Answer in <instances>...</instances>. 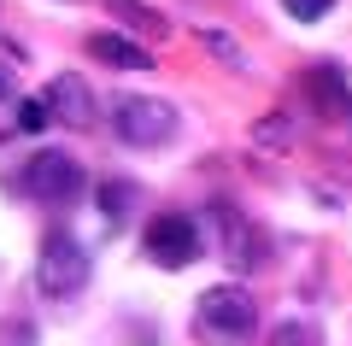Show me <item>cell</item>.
I'll use <instances>...</instances> for the list:
<instances>
[{
    "mask_svg": "<svg viewBox=\"0 0 352 346\" xmlns=\"http://www.w3.org/2000/svg\"><path fill=\"white\" fill-rule=\"evenodd\" d=\"M206 47H212L217 59H229V65H241V47H235V41H229V36H217V30H206Z\"/></svg>",
    "mask_w": 352,
    "mask_h": 346,
    "instance_id": "16",
    "label": "cell"
},
{
    "mask_svg": "<svg viewBox=\"0 0 352 346\" xmlns=\"http://www.w3.org/2000/svg\"><path fill=\"white\" fill-rule=\"evenodd\" d=\"M212 217H217V229H223V259L235 264V270H252V264H258V235L241 223V211L235 206H217Z\"/></svg>",
    "mask_w": 352,
    "mask_h": 346,
    "instance_id": "9",
    "label": "cell"
},
{
    "mask_svg": "<svg viewBox=\"0 0 352 346\" xmlns=\"http://www.w3.org/2000/svg\"><path fill=\"white\" fill-rule=\"evenodd\" d=\"M252 329H258V305H252V294L235 288V282L206 288L200 305H194V340L200 346H247Z\"/></svg>",
    "mask_w": 352,
    "mask_h": 346,
    "instance_id": "1",
    "label": "cell"
},
{
    "mask_svg": "<svg viewBox=\"0 0 352 346\" xmlns=\"http://www.w3.org/2000/svg\"><path fill=\"white\" fill-rule=\"evenodd\" d=\"M18 106H24V94H18L12 71L0 65V141H6V136H18Z\"/></svg>",
    "mask_w": 352,
    "mask_h": 346,
    "instance_id": "12",
    "label": "cell"
},
{
    "mask_svg": "<svg viewBox=\"0 0 352 346\" xmlns=\"http://www.w3.org/2000/svg\"><path fill=\"white\" fill-rule=\"evenodd\" d=\"M270 346H323V334H317L311 323H276Z\"/></svg>",
    "mask_w": 352,
    "mask_h": 346,
    "instance_id": "13",
    "label": "cell"
},
{
    "mask_svg": "<svg viewBox=\"0 0 352 346\" xmlns=\"http://www.w3.org/2000/svg\"><path fill=\"white\" fill-rule=\"evenodd\" d=\"M129 211H135V188H129V182H100V217H106V229H124Z\"/></svg>",
    "mask_w": 352,
    "mask_h": 346,
    "instance_id": "10",
    "label": "cell"
},
{
    "mask_svg": "<svg viewBox=\"0 0 352 346\" xmlns=\"http://www.w3.org/2000/svg\"><path fill=\"white\" fill-rule=\"evenodd\" d=\"M112 129H118V141H129V147H164V141L176 136V106L170 100L129 94V100L112 106Z\"/></svg>",
    "mask_w": 352,
    "mask_h": 346,
    "instance_id": "4",
    "label": "cell"
},
{
    "mask_svg": "<svg viewBox=\"0 0 352 346\" xmlns=\"http://www.w3.org/2000/svg\"><path fill=\"white\" fill-rule=\"evenodd\" d=\"M141 247H147V259L159 264V270H188V264L206 252L200 247V223H194L188 211H159V217L147 223Z\"/></svg>",
    "mask_w": 352,
    "mask_h": 346,
    "instance_id": "3",
    "label": "cell"
},
{
    "mask_svg": "<svg viewBox=\"0 0 352 346\" xmlns=\"http://www.w3.org/2000/svg\"><path fill=\"white\" fill-rule=\"evenodd\" d=\"M305 100H311L323 118H352V94H346V76H340V65H311L305 71Z\"/></svg>",
    "mask_w": 352,
    "mask_h": 346,
    "instance_id": "7",
    "label": "cell"
},
{
    "mask_svg": "<svg viewBox=\"0 0 352 346\" xmlns=\"http://www.w3.org/2000/svg\"><path fill=\"white\" fill-rule=\"evenodd\" d=\"M41 106H47V118L65 124V129H88L94 124V94H88L82 76H53L47 94H41Z\"/></svg>",
    "mask_w": 352,
    "mask_h": 346,
    "instance_id": "6",
    "label": "cell"
},
{
    "mask_svg": "<svg viewBox=\"0 0 352 346\" xmlns=\"http://www.w3.org/2000/svg\"><path fill=\"white\" fill-rule=\"evenodd\" d=\"M53 118H47V106H41V100H24V106H18V129H47Z\"/></svg>",
    "mask_w": 352,
    "mask_h": 346,
    "instance_id": "15",
    "label": "cell"
},
{
    "mask_svg": "<svg viewBox=\"0 0 352 346\" xmlns=\"http://www.w3.org/2000/svg\"><path fill=\"white\" fill-rule=\"evenodd\" d=\"M30 340H36L30 323H6V329H0V346H30Z\"/></svg>",
    "mask_w": 352,
    "mask_h": 346,
    "instance_id": "17",
    "label": "cell"
},
{
    "mask_svg": "<svg viewBox=\"0 0 352 346\" xmlns=\"http://www.w3.org/2000/svg\"><path fill=\"white\" fill-rule=\"evenodd\" d=\"M88 270H94V264H88V252H82V241L76 235H65V229H53L47 241H41V259H36V288L47 299H76L88 288Z\"/></svg>",
    "mask_w": 352,
    "mask_h": 346,
    "instance_id": "2",
    "label": "cell"
},
{
    "mask_svg": "<svg viewBox=\"0 0 352 346\" xmlns=\"http://www.w3.org/2000/svg\"><path fill=\"white\" fill-rule=\"evenodd\" d=\"M106 6H112V12H124L129 30H147V36H164V30H170L159 12H153V6H141V0H106Z\"/></svg>",
    "mask_w": 352,
    "mask_h": 346,
    "instance_id": "11",
    "label": "cell"
},
{
    "mask_svg": "<svg viewBox=\"0 0 352 346\" xmlns=\"http://www.w3.org/2000/svg\"><path fill=\"white\" fill-rule=\"evenodd\" d=\"M258 141H288V124H282V118H264V124H258Z\"/></svg>",
    "mask_w": 352,
    "mask_h": 346,
    "instance_id": "18",
    "label": "cell"
},
{
    "mask_svg": "<svg viewBox=\"0 0 352 346\" xmlns=\"http://www.w3.org/2000/svg\"><path fill=\"white\" fill-rule=\"evenodd\" d=\"M18 188H24L36 206H71L82 194V164L71 153H36V159L18 171Z\"/></svg>",
    "mask_w": 352,
    "mask_h": 346,
    "instance_id": "5",
    "label": "cell"
},
{
    "mask_svg": "<svg viewBox=\"0 0 352 346\" xmlns=\"http://www.w3.org/2000/svg\"><path fill=\"white\" fill-rule=\"evenodd\" d=\"M88 59L112 65V71H147L153 53L141 47V41H129V36H112V30H100V36H88Z\"/></svg>",
    "mask_w": 352,
    "mask_h": 346,
    "instance_id": "8",
    "label": "cell"
},
{
    "mask_svg": "<svg viewBox=\"0 0 352 346\" xmlns=\"http://www.w3.org/2000/svg\"><path fill=\"white\" fill-rule=\"evenodd\" d=\"M329 6H335V0H282V12H288V18H300V24H317V18H323Z\"/></svg>",
    "mask_w": 352,
    "mask_h": 346,
    "instance_id": "14",
    "label": "cell"
}]
</instances>
